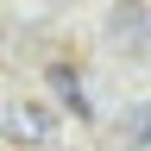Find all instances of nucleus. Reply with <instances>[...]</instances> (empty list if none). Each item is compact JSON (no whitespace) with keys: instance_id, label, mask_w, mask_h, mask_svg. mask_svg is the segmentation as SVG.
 I'll list each match as a JSON object with an SVG mask.
<instances>
[{"instance_id":"nucleus-1","label":"nucleus","mask_w":151,"mask_h":151,"mask_svg":"<svg viewBox=\"0 0 151 151\" xmlns=\"http://www.w3.org/2000/svg\"><path fill=\"white\" fill-rule=\"evenodd\" d=\"M0 132H6V145H50L57 139V113L44 107V101H13L6 113H0Z\"/></svg>"},{"instance_id":"nucleus-2","label":"nucleus","mask_w":151,"mask_h":151,"mask_svg":"<svg viewBox=\"0 0 151 151\" xmlns=\"http://www.w3.org/2000/svg\"><path fill=\"white\" fill-rule=\"evenodd\" d=\"M107 38L113 44H145L151 38V13L139 6V0H120V6L107 13Z\"/></svg>"},{"instance_id":"nucleus-3","label":"nucleus","mask_w":151,"mask_h":151,"mask_svg":"<svg viewBox=\"0 0 151 151\" xmlns=\"http://www.w3.org/2000/svg\"><path fill=\"white\" fill-rule=\"evenodd\" d=\"M50 88L69 101V113H76V120H88V94H82V76H76L69 63H50Z\"/></svg>"},{"instance_id":"nucleus-4","label":"nucleus","mask_w":151,"mask_h":151,"mask_svg":"<svg viewBox=\"0 0 151 151\" xmlns=\"http://www.w3.org/2000/svg\"><path fill=\"white\" fill-rule=\"evenodd\" d=\"M120 126H126V139L139 145V151H151V101H139V107H126V120H120Z\"/></svg>"}]
</instances>
